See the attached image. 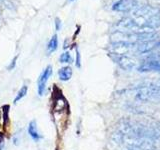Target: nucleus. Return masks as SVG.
Listing matches in <instances>:
<instances>
[{
    "instance_id": "obj_1",
    "label": "nucleus",
    "mask_w": 160,
    "mask_h": 150,
    "mask_svg": "<svg viewBox=\"0 0 160 150\" xmlns=\"http://www.w3.org/2000/svg\"><path fill=\"white\" fill-rule=\"evenodd\" d=\"M130 95L139 101L157 102L160 101V85L149 84L138 86L130 92Z\"/></svg>"
},
{
    "instance_id": "obj_2",
    "label": "nucleus",
    "mask_w": 160,
    "mask_h": 150,
    "mask_svg": "<svg viewBox=\"0 0 160 150\" xmlns=\"http://www.w3.org/2000/svg\"><path fill=\"white\" fill-rule=\"evenodd\" d=\"M52 74V67L48 65V66L45 68L42 73L40 74V76L37 80V91L39 96H42L44 91H45V88H46V84L49 77L51 76Z\"/></svg>"
},
{
    "instance_id": "obj_3",
    "label": "nucleus",
    "mask_w": 160,
    "mask_h": 150,
    "mask_svg": "<svg viewBox=\"0 0 160 150\" xmlns=\"http://www.w3.org/2000/svg\"><path fill=\"white\" fill-rule=\"evenodd\" d=\"M28 134L30 135L34 141H39L40 138H41V135L39 134L38 130H37V125L35 121H31L28 125Z\"/></svg>"
},
{
    "instance_id": "obj_4",
    "label": "nucleus",
    "mask_w": 160,
    "mask_h": 150,
    "mask_svg": "<svg viewBox=\"0 0 160 150\" xmlns=\"http://www.w3.org/2000/svg\"><path fill=\"white\" fill-rule=\"evenodd\" d=\"M58 76H59V79L62 80V81H68V80L71 78V76H72V69H71V67L65 66V67H62L61 69H59Z\"/></svg>"
},
{
    "instance_id": "obj_5",
    "label": "nucleus",
    "mask_w": 160,
    "mask_h": 150,
    "mask_svg": "<svg viewBox=\"0 0 160 150\" xmlns=\"http://www.w3.org/2000/svg\"><path fill=\"white\" fill-rule=\"evenodd\" d=\"M131 0H120L113 5V9L117 11H125L131 7Z\"/></svg>"
},
{
    "instance_id": "obj_6",
    "label": "nucleus",
    "mask_w": 160,
    "mask_h": 150,
    "mask_svg": "<svg viewBox=\"0 0 160 150\" xmlns=\"http://www.w3.org/2000/svg\"><path fill=\"white\" fill-rule=\"evenodd\" d=\"M58 47V38H57V35H53L52 38L50 39V41L47 44V53L50 54L54 52L55 50L57 49Z\"/></svg>"
},
{
    "instance_id": "obj_7",
    "label": "nucleus",
    "mask_w": 160,
    "mask_h": 150,
    "mask_svg": "<svg viewBox=\"0 0 160 150\" xmlns=\"http://www.w3.org/2000/svg\"><path fill=\"white\" fill-rule=\"evenodd\" d=\"M27 86L26 85H23V86L21 87V89L19 90L18 91V93H17V95H16V97H15V99H14V103H17L19 100H21L25 95L27 94Z\"/></svg>"
},
{
    "instance_id": "obj_8",
    "label": "nucleus",
    "mask_w": 160,
    "mask_h": 150,
    "mask_svg": "<svg viewBox=\"0 0 160 150\" xmlns=\"http://www.w3.org/2000/svg\"><path fill=\"white\" fill-rule=\"evenodd\" d=\"M59 60L61 63H69L70 64L72 62V57H71V55H70L69 52H64L63 54H61Z\"/></svg>"
},
{
    "instance_id": "obj_9",
    "label": "nucleus",
    "mask_w": 160,
    "mask_h": 150,
    "mask_svg": "<svg viewBox=\"0 0 160 150\" xmlns=\"http://www.w3.org/2000/svg\"><path fill=\"white\" fill-rule=\"evenodd\" d=\"M55 21H56V22H55V24H56V29L59 30L60 29V24H61V22H60V20L58 18L55 19Z\"/></svg>"
},
{
    "instance_id": "obj_10",
    "label": "nucleus",
    "mask_w": 160,
    "mask_h": 150,
    "mask_svg": "<svg viewBox=\"0 0 160 150\" xmlns=\"http://www.w3.org/2000/svg\"><path fill=\"white\" fill-rule=\"evenodd\" d=\"M16 59H17V56L14 58V60L12 61V63H11V65H10V66L8 67V69L10 70V69H12V67H14V65H15V61H16Z\"/></svg>"
},
{
    "instance_id": "obj_11",
    "label": "nucleus",
    "mask_w": 160,
    "mask_h": 150,
    "mask_svg": "<svg viewBox=\"0 0 160 150\" xmlns=\"http://www.w3.org/2000/svg\"><path fill=\"white\" fill-rule=\"evenodd\" d=\"M67 1H69V2H71V1H73V0H67Z\"/></svg>"
}]
</instances>
